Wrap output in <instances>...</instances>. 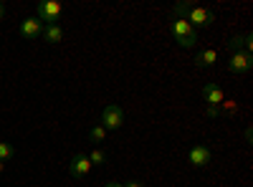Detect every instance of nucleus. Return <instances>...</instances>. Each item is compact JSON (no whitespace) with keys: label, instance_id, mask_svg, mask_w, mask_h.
Here are the masks:
<instances>
[{"label":"nucleus","instance_id":"nucleus-3","mask_svg":"<svg viewBox=\"0 0 253 187\" xmlns=\"http://www.w3.org/2000/svg\"><path fill=\"white\" fill-rule=\"evenodd\" d=\"M185 20L190 26H213V20H215V13L213 10H208V8H198V5H190Z\"/></svg>","mask_w":253,"mask_h":187},{"label":"nucleus","instance_id":"nucleus-8","mask_svg":"<svg viewBox=\"0 0 253 187\" xmlns=\"http://www.w3.org/2000/svg\"><path fill=\"white\" fill-rule=\"evenodd\" d=\"M41 33H43V23H41L38 18H26L23 23H20V36L23 38H28V40H33V38H38Z\"/></svg>","mask_w":253,"mask_h":187},{"label":"nucleus","instance_id":"nucleus-9","mask_svg":"<svg viewBox=\"0 0 253 187\" xmlns=\"http://www.w3.org/2000/svg\"><path fill=\"white\" fill-rule=\"evenodd\" d=\"M203 99L210 104V107H220V104H223V91L215 84H205L203 86Z\"/></svg>","mask_w":253,"mask_h":187},{"label":"nucleus","instance_id":"nucleus-6","mask_svg":"<svg viewBox=\"0 0 253 187\" xmlns=\"http://www.w3.org/2000/svg\"><path fill=\"white\" fill-rule=\"evenodd\" d=\"M69 172H71V177H76V180L86 177V175L91 172V162H89V157H86V154H76V157L71 159Z\"/></svg>","mask_w":253,"mask_h":187},{"label":"nucleus","instance_id":"nucleus-5","mask_svg":"<svg viewBox=\"0 0 253 187\" xmlns=\"http://www.w3.org/2000/svg\"><path fill=\"white\" fill-rule=\"evenodd\" d=\"M251 66H253V58L248 53H233V56H230V61H228L230 74H238V76L241 74H248Z\"/></svg>","mask_w":253,"mask_h":187},{"label":"nucleus","instance_id":"nucleus-16","mask_svg":"<svg viewBox=\"0 0 253 187\" xmlns=\"http://www.w3.org/2000/svg\"><path fill=\"white\" fill-rule=\"evenodd\" d=\"M104 187H124V185H119V182H109V185H104Z\"/></svg>","mask_w":253,"mask_h":187},{"label":"nucleus","instance_id":"nucleus-18","mask_svg":"<svg viewBox=\"0 0 253 187\" xmlns=\"http://www.w3.org/2000/svg\"><path fill=\"white\" fill-rule=\"evenodd\" d=\"M5 172V162H0V175H3Z\"/></svg>","mask_w":253,"mask_h":187},{"label":"nucleus","instance_id":"nucleus-13","mask_svg":"<svg viewBox=\"0 0 253 187\" xmlns=\"http://www.w3.org/2000/svg\"><path fill=\"white\" fill-rule=\"evenodd\" d=\"M89 137H91V142H104V137H107V129H104L101 124H96V127L89 132Z\"/></svg>","mask_w":253,"mask_h":187},{"label":"nucleus","instance_id":"nucleus-15","mask_svg":"<svg viewBox=\"0 0 253 187\" xmlns=\"http://www.w3.org/2000/svg\"><path fill=\"white\" fill-rule=\"evenodd\" d=\"M124 187H144V185H142V182H137V180H134V182H126V185H124Z\"/></svg>","mask_w":253,"mask_h":187},{"label":"nucleus","instance_id":"nucleus-1","mask_svg":"<svg viewBox=\"0 0 253 187\" xmlns=\"http://www.w3.org/2000/svg\"><path fill=\"white\" fill-rule=\"evenodd\" d=\"M172 36L177 38V43H180V46H185V48L195 46V40H198V33H195V28L190 26L187 20H182V18L172 20Z\"/></svg>","mask_w":253,"mask_h":187},{"label":"nucleus","instance_id":"nucleus-11","mask_svg":"<svg viewBox=\"0 0 253 187\" xmlns=\"http://www.w3.org/2000/svg\"><path fill=\"white\" fill-rule=\"evenodd\" d=\"M41 36H43L46 43H58V40L63 38V31L58 28V23L56 26H43V33H41Z\"/></svg>","mask_w":253,"mask_h":187},{"label":"nucleus","instance_id":"nucleus-12","mask_svg":"<svg viewBox=\"0 0 253 187\" xmlns=\"http://www.w3.org/2000/svg\"><path fill=\"white\" fill-rule=\"evenodd\" d=\"M13 154H15V152H13L10 144H8V142H0V162H8Z\"/></svg>","mask_w":253,"mask_h":187},{"label":"nucleus","instance_id":"nucleus-7","mask_svg":"<svg viewBox=\"0 0 253 187\" xmlns=\"http://www.w3.org/2000/svg\"><path fill=\"white\" fill-rule=\"evenodd\" d=\"M187 159H190V164H195V167H205V164L213 159V152H210V147H205V144H198V147L190 150Z\"/></svg>","mask_w":253,"mask_h":187},{"label":"nucleus","instance_id":"nucleus-4","mask_svg":"<svg viewBox=\"0 0 253 187\" xmlns=\"http://www.w3.org/2000/svg\"><path fill=\"white\" fill-rule=\"evenodd\" d=\"M122 124H124V114H122V109L117 107V104H109V107L101 112V127L109 132V129H119Z\"/></svg>","mask_w":253,"mask_h":187},{"label":"nucleus","instance_id":"nucleus-14","mask_svg":"<svg viewBox=\"0 0 253 187\" xmlns=\"http://www.w3.org/2000/svg\"><path fill=\"white\" fill-rule=\"evenodd\" d=\"M89 162H91V164H104V162H107V154H104L101 150H94V152L89 154Z\"/></svg>","mask_w":253,"mask_h":187},{"label":"nucleus","instance_id":"nucleus-10","mask_svg":"<svg viewBox=\"0 0 253 187\" xmlns=\"http://www.w3.org/2000/svg\"><path fill=\"white\" fill-rule=\"evenodd\" d=\"M218 61V51L215 48H205L198 58H195V64H198V69H205V66H213Z\"/></svg>","mask_w":253,"mask_h":187},{"label":"nucleus","instance_id":"nucleus-2","mask_svg":"<svg viewBox=\"0 0 253 187\" xmlns=\"http://www.w3.org/2000/svg\"><path fill=\"white\" fill-rule=\"evenodd\" d=\"M61 10L63 8H61L58 0H46V3L38 5V20L46 26H56V20L61 18Z\"/></svg>","mask_w":253,"mask_h":187},{"label":"nucleus","instance_id":"nucleus-17","mask_svg":"<svg viewBox=\"0 0 253 187\" xmlns=\"http://www.w3.org/2000/svg\"><path fill=\"white\" fill-rule=\"evenodd\" d=\"M3 15H5V5H3V3H0V18H3Z\"/></svg>","mask_w":253,"mask_h":187}]
</instances>
